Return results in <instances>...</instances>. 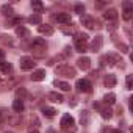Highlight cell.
Listing matches in <instances>:
<instances>
[{"label": "cell", "instance_id": "cell-29", "mask_svg": "<svg viewBox=\"0 0 133 133\" xmlns=\"http://www.w3.org/2000/svg\"><path fill=\"white\" fill-rule=\"evenodd\" d=\"M74 10H75V13L82 14V13H85V5H82V3H77V5L74 6Z\"/></svg>", "mask_w": 133, "mask_h": 133}, {"label": "cell", "instance_id": "cell-19", "mask_svg": "<svg viewBox=\"0 0 133 133\" xmlns=\"http://www.w3.org/2000/svg\"><path fill=\"white\" fill-rule=\"evenodd\" d=\"M105 86L107 88H114L116 86V77L114 75H108L105 78Z\"/></svg>", "mask_w": 133, "mask_h": 133}, {"label": "cell", "instance_id": "cell-25", "mask_svg": "<svg viewBox=\"0 0 133 133\" xmlns=\"http://www.w3.org/2000/svg\"><path fill=\"white\" fill-rule=\"evenodd\" d=\"M80 122H82V125H88L89 124V113L88 111H83L82 113V116H80Z\"/></svg>", "mask_w": 133, "mask_h": 133}, {"label": "cell", "instance_id": "cell-5", "mask_svg": "<svg viewBox=\"0 0 133 133\" xmlns=\"http://www.w3.org/2000/svg\"><path fill=\"white\" fill-rule=\"evenodd\" d=\"M35 64H36V63L33 61V58H28V56H22L21 61H19V66H21L22 71H30V69H33Z\"/></svg>", "mask_w": 133, "mask_h": 133}, {"label": "cell", "instance_id": "cell-3", "mask_svg": "<svg viewBox=\"0 0 133 133\" xmlns=\"http://www.w3.org/2000/svg\"><path fill=\"white\" fill-rule=\"evenodd\" d=\"M75 49L80 53H85L88 50V35H77L75 36Z\"/></svg>", "mask_w": 133, "mask_h": 133}, {"label": "cell", "instance_id": "cell-13", "mask_svg": "<svg viewBox=\"0 0 133 133\" xmlns=\"http://www.w3.org/2000/svg\"><path fill=\"white\" fill-rule=\"evenodd\" d=\"M38 31L41 33V35H47V36H50V35H53V27L52 25H39L38 27Z\"/></svg>", "mask_w": 133, "mask_h": 133}, {"label": "cell", "instance_id": "cell-1", "mask_svg": "<svg viewBox=\"0 0 133 133\" xmlns=\"http://www.w3.org/2000/svg\"><path fill=\"white\" fill-rule=\"evenodd\" d=\"M45 49H47L45 39H42V38H35L33 39V42H31V52H35L38 56H42Z\"/></svg>", "mask_w": 133, "mask_h": 133}, {"label": "cell", "instance_id": "cell-23", "mask_svg": "<svg viewBox=\"0 0 133 133\" xmlns=\"http://www.w3.org/2000/svg\"><path fill=\"white\" fill-rule=\"evenodd\" d=\"M103 102H105L107 105H113V103L116 102V96H114L113 92H110V94H107V96L103 97Z\"/></svg>", "mask_w": 133, "mask_h": 133}, {"label": "cell", "instance_id": "cell-8", "mask_svg": "<svg viewBox=\"0 0 133 133\" xmlns=\"http://www.w3.org/2000/svg\"><path fill=\"white\" fill-rule=\"evenodd\" d=\"M77 66H78L82 71H88L91 68V59L88 56H82V58L77 59Z\"/></svg>", "mask_w": 133, "mask_h": 133}, {"label": "cell", "instance_id": "cell-7", "mask_svg": "<svg viewBox=\"0 0 133 133\" xmlns=\"http://www.w3.org/2000/svg\"><path fill=\"white\" fill-rule=\"evenodd\" d=\"M74 124H75V121L71 114H64L61 117V128H72Z\"/></svg>", "mask_w": 133, "mask_h": 133}, {"label": "cell", "instance_id": "cell-9", "mask_svg": "<svg viewBox=\"0 0 133 133\" xmlns=\"http://www.w3.org/2000/svg\"><path fill=\"white\" fill-rule=\"evenodd\" d=\"M55 19L59 24H71V14H68V13H58L55 16Z\"/></svg>", "mask_w": 133, "mask_h": 133}, {"label": "cell", "instance_id": "cell-18", "mask_svg": "<svg viewBox=\"0 0 133 133\" xmlns=\"http://www.w3.org/2000/svg\"><path fill=\"white\" fill-rule=\"evenodd\" d=\"M42 114H44L45 117H53V116L56 114V110H55V108H50V107H44V108H42Z\"/></svg>", "mask_w": 133, "mask_h": 133}, {"label": "cell", "instance_id": "cell-27", "mask_svg": "<svg viewBox=\"0 0 133 133\" xmlns=\"http://www.w3.org/2000/svg\"><path fill=\"white\" fill-rule=\"evenodd\" d=\"M100 113H102V117H103V119H110V117L113 116V111H111L110 108H102Z\"/></svg>", "mask_w": 133, "mask_h": 133}, {"label": "cell", "instance_id": "cell-28", "mask_svg": "<svg viewBox=\"0 0 133 133\" xmlns=\"http://www.w3.org/2000/svg\"><path fill=\"white\" fill-rule=\"evenodd\" d=\"M2 11H3L5 16H13V8H11L10 5H3V6H2Z\"/></svg>", "mask_w": 133, "mask_h": 133}, {"label": "cell", "instance_id": "cell-31", "mask_svg": "<svg viewBox=\"0 0 133 133\" xmlns=\"http://www.w3.org/2000/svg\"><path fill=\"white\" fill-rule=\"evenodd\" d=\"M117 49H119L122 53H128V45H125V44H122V42L117 44Z\"/></svg>", "mask_w": 133, "mask_h": 133}, {"label": "cell", "instance_id": "cell-2", "mask_svg": "<svg viewBox=\"0 0 133 133\" xmlns=\"http://www.w3.org/2000/svg\"><path fill=\"white\" fill-rule=\"evenodd\" d=\"M55 72L58 75L68 77V78L75 77V68H72V66H69V64H61V66H58V68L55 69Z\"/></svg>", "mask_w": 133, "mask_h": 133}, {"label": "cell", "instance_id": "cell-16", "mask_svg": "<svg viewBox=\"0 0 133 133\" xmlns=\"http://www.w3.org/2000/svg\"><path fill=\"white\" fill-rule=\"evenodd\" d=\"M13 110H14L16 113H21V111H24V102H22L21 99H16V100L13 102Z\"/></svg>", "mask_w": 133, "mask_h": 133}, {"label": "cell", "instance_id": "cell-30", "mask_svg": "<svg viewBox=\"0 0 133 133\" xmlns=\"http://www.w3.org/2000/svg\"><path fill=\"white\" fill-rule=\"evenodd\" d=\"M131 83H133V75H127V80H125V88H127V89H131Z\"/></svg>", "mask_w": 133, "mask_h": 133}, {"label": "cell", "instance_id": "cell-34", "mask_svg": "<svg viewBox=\"0 0 133 133\" xmlns=\"http://www.w3.org/2000/svg\"><path fill=\"white\" fill-rule=\"evenodd\" d=\"M3 58H5V52H3V50H0V63L3 61Z\"/></svg>", "mask_w": 133, "mask_h": 133}, {"label": "cell", "instance_id": "cell-10", "mask_svg": "<svg viewBox=\"0 0 133 133\" xmlns=\"http://www.w3.org/2000/svg\"><path fill=\"white\" fill-rule=\"evenodd\" d=\"M44 78H45V71L44 69H38V71H35L31 74V80L33 82H42Z\"/></svg>", "mask_w": 133, "mask_h": 133}, {"label": "cell", "instance_id": "cell-24", "mask_svg": "<svg viewBox=\"0 0 133 133\" xmlns=\"http://www.w3.org/2000/svg\"><path fill=\"white\" fill-rule=\"evenodd\" d=\"M16 35L21 36V38H22V36H27V35H28V30H27L24 25H19V27H16Z\"/></svg>", "mask_w": 133, "mask_h": 133}, {"label": "cell", "instance_id": "cell-32", "mask_svg": "<svg viewBox=\"0 0 133 133\" xmlns=\"http://www.w3.org/2000/svg\"><path fill=\"white\" fill-rule=\"evenodd\" d=\"M5 116H6V110L5 108H0V119L5 117Z\"/></svg>", "mask_w": 133, "mask_h": 133}, {"label": "cell", "instance_id": "cell-6", "mask_svg": "<svg viewBox=\"0 0 133 133\" xmlns=\"http://www.w3.org/2000/svg\"><path fill=\"white\" fill-rule=\"evenodd\" d=\"M102 45H103V38L102 36H96L91 41V44H89V50L91 52H99L102 49Z\"/></svg>", "mask_w": 133, "mask_h": 133}, {"label": "cell", "instance_id": "cell-20", "mask_svg": "<svg viewBox=\"0 0 133 133\" xmlns=\"http://www.w3.org/2000/svg\"><path fill=\"white\" fill-rule=\"evenodd\" d=\"M49 99L52 100V102H56V103H59V102H63V96L61 94H58V92H49Z\"/></svg>", "mask_w": 133, "mask_h": 133}, {"label": "cell", "instance_id": "cell-14", "mask_svg": "<svg viewBox=\"0 0 133 133\" xmlns=\"http://www.w3.org/2000/svg\"><path fill=\"white\" fill-rule=\"evenodd\" d=\"M82 24H83L86 28L91 30V28H94V24H96V22H94V19H92L91 16H82Z\"/></svg>", "mask_w": 133, "mask_h": 133}, {"label": "cell", "instance_id": "cell-11", "mask_svg": "<svg viewBox=\"0 0 133 133\" xmlns=\"http://www.w3.org/2000/svg\"><path fill=\"white\" fill-rule=\"evenodd\" d=\"M117 11L114 10V8H110V10H107L105 13H103V17L107 19V21H116L117 19Z\"/></svg>", "mask_w": 133, "mask_h": 133}, {"label": "cell", "instance_id": "cell-17", "mask_svg": "<svg viewBox=\"0 0 133 133\" xmlns=\"http://www.w3.org/2000/svg\"><path fill=\"white\" fill-rule=\"evenodd\" d=\"M41 21H42L41 14H36V13L28 17V22H30V24H35V25H41Z\"/></svg>", "mask_w": 133, "mask_h": 133}, {"label": "cell", "instance_id": "cell-35", "mask_svg": "<svg viewBox=\"0 0 133 133\" xmlns=\"http://www.w3.org/2000/svg\"><path fill=\"white\" fill-rule=\"evenodd\" d=\"M108 133H122V131H121V130H110Z\"/></svg>", "mask_w": 133, "mask_h": 133}, {"label": "cell", "instance_id": "cell-26", "mask_svg": "<svg viewBox=\"0 0 133 133\" xmlns=\"http://www.w3.org/2000/svg\"><path fill=\"white\" fill-rule=\"evenodd\" d=\"M131 13H133V10H130V8H124V11H122V17H124V21H130V19H131Z\"/></svg>", "mask_w": 133, "mask_h": 133}, {"label": "cell", "instance_id": "cell-15", "mask_svg": "<svg viewBox=\"0 0 133 133\" xmlns=\"http://www.w3.org/2000/svg\"><path fill=\"white\" fill-rule=\"evenodd\" d=\"M53 85H55L56 88L63 89V91H69V89H71V85H69V83H66V82H61V80H55V82H53Z\"/></svg>", "mask_w": 133, "mask_h": 133}, {"label": "cell", "instance_id": "cell-21", "mask_svg": "<svg viewBox=\"0 0 133 133\" xmlns=\"http://www.w3.org/2000/svg\"><path fill=\"white\" fill-rule=\"evenodd\" d=\"M31 8H33V10L36 11V14L42 13V10H44L42 3H41V2H38V0H33V2H31Z\"/></svg>", "mask_w": 133, "mask_h": 133}, {"label": "cell", "instance_id": "cell-12", "mask_svg": "<svg viewBox=\"0 0 133 133\" xmlns=\"http://www.w3.org/2000/svg\"><path fill=\"white\" fill-rule=\"evenodd\" d=\"M0 72H3V74H11L13 72V66H11V63H8V61H2L0 63Z\"/></svg>", "mask_w": 133, "mask_h": 133}, {"label": "cell", "instance_id": "cell-33", "mask_svg": "<svg viewBox=\"0 0 133 133\" xmlns=\"http://www.w3.org/2000/svg\"><path fill=\"white\" fill-rule=\"evenodd\" d=\"M124 8H130V10H131V8H133V3H131V2H124Z\"/></svg>", "mask_w": 133, "mask_h": 133}, {"label": "cell", "instance_id": "cell-4", "mask_svg": "<svg viewBox=\"0 0 133 133\" xmlns=\"http://www.w3.org/2000/svg\"><path fill=\"white\" fill-rule=\"evenodd\" d=\"M77 89L80 91V92H91L92 91V85H91V82L89 80H86V78H82V80H77Z\"/></svg>", "mask_w": 133, "mask_h": 133}, {"label": "cell", "instance_id": "cell-36", "mask_svg": "<svg viewBox=\"0 0 133 133\" xmlns=\"http://www.w3.org/2000/svg\"><path fill=\"white\" fill-rule=\"evenodd\" d=\"M28 133H39L38 130H31V131H28Z\"/></svg>", "mask_w": 133, "mask_h": 133}, {"label": "cell", "instance_id": "cell-22", "mask_svg": "<svg viewBox=\"0 0 133 133\" xmlns=\"http://www.w3.org/2000/svg\"><path fill=\"white\" fill-rule=\"evenodd\" d=\"M27 96H28V92H27V89H25V88H17V89H16V97H17V99L24 100Z\"/></svg>", "mask_w": 133, "mask_h": 133}]
</instances>
